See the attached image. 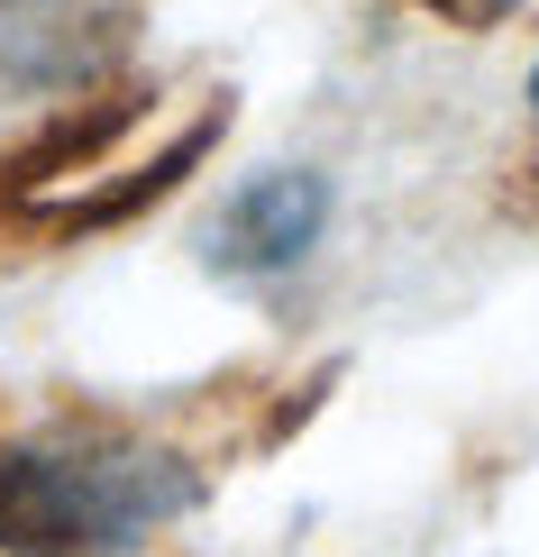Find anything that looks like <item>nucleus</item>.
<instances>
[{
	"label": "nucleus",
	"instance_id": "obj_2",
	"mask_svg": "<svg viewBox=\"0 0 539 557\" xmlns=\"http://www.w3.org/2000/svg\"><path fill=\"white\" fill-rule=\"evenodd\" d=\"M320 228H330V183L302 174V165H274V174H247L220 201L210 257L229 274H284V265H302L320 247Z\"/></svg>",
	"mask_w": 539,
	"mask_h": 557
},
{
	"label": "nucleus",
	"instance_id": "obj_4",
	"mask_svg": "<svg viewBox=\"0 0 539 557\" xmlns=\"http://www.w3.org/2000/svg\"><path fill=\"white\" fill-rule=\"evenodd\" d=\"M530 101H539V74H530Z\"/></svg>",
	"mask_w": 539,
	"mask_h": 557
},
{
	"label": "nucleus",
	"instance_id": "obj_3",
	"mask_svg": "<svg viewBox=\"0 0 539 557\" xmlns=\"http://www.w3.org/2000/svg\"><path fill=\"white\" fill-rule=\"evenodd\" d=\"M430 10H449V18H503L512 0H430Z\"/></svg>",
	"mask_w": 539,
	"mask_h": 557
},
{
	"label": "nucleus",
	"instance_id": "obj_1",
	"mask_svg": "<svg viewBox=\"0 0 539 557\" xmlns=\"http://www.w3.org/2000/svg\"><path fill=\"white\" fill-rule=\"evenodd\" d=\"M193 512V475L137 438L0 448V548L10 557H128L147 530Z\"/></svg>",
	"mask_w": 539,
	"mask_h": 557
}]
</instances>
